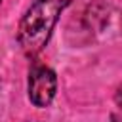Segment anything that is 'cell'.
I'll return each instance as SVG.
<instances>
[{"mask_svg": "<svg viewBox=\"0 0 122 122\" xmlns=\"http://www.w3.org/2000/svg\"><path fill=\"white\" fill-rule=\"evenodd\" d=\"M69 4L71 0H34L30 4L17 29V40L27 55L38 53L48 44L61 11Z\"/></svg>", "mask_w": 122, "mask_h": 122, "instance_id": "obj_1", "label": "cell"}, {"mask_svg": "<svg viewBox=\"0 0 122 122\" xmlns=\"http://www.w3.org/2000/svg\"><path fill=\"white\" fill-rule=\"evenodd\" d=\"M57 90V76L48 67H34L29 74V99L34 107H48Z\"/></svg>", "mask_w": 122, "mask_h": 122, "instance_id": "obj_2", "label": "cell"}, {"mask_svg": "<svg viewBox=\"0 0 122 122\" xmlns=\"http://www.w3.org/2000/svg\"><path fill=\"white\" fill-rule=\"evenodd\" d=\"M114 101H116V105L122 109V86L116 90V93H114Z\"/></svg>", "mask_w": 122, "mask_h": 122, "instance_id": "obj_3", "label": "cell"}, {"mask_svg": "<svg viewBox=\"0 0 122 122\" xmlns=\"http://www.w3.org/2000/svg\"><path fill=\"white\" fill-rule=\"evenodd\" d=\"M111 118H112V122H122V118H120V116H118V114H112V116H111Z\"/></svg>", "mask_w": 122, "mask_h": 122, "instance_id": "obj_4", "label": "cell"}, {"mask_svg": "<svg viewBox=\"0 0 122 122\" xmlns=\"http://www.w3.org/2000/svg\"><path fill=\"white\" fill-rule=\"evenodd\" d=\"M0 2H2V0H0Z\"/></svg>", "mask_w": 122, "mask_h": 122, "instance_id": "obj_5", "label": "cell"}]
</instances>
